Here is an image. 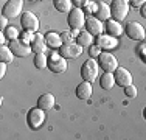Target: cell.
<instances>
[{
    "label": "cell",
    "instance_id": "cell-39",
    "mask_svg": "<svg viewBox=\"0 0 146 140\" xmlns=\"http://www.w3.org/2000/svg\"><path fill=\"white\" fill-rule=\"evenodd\" d=\"M143 118H145V120H146V107H145V109H143Z\"/></svg>",
    "mask_w": 146,
    "mask_h": 140
},
{
    "label": "cell",
    "instance_id": "cell-24",
    "mask_svg": "<svg viewBox=\"0 0 146 140\" xmlns=\"http://www.w3.org/2000/svg\"><path fill=\"white\" fill-rule=\"evenodd\" d=\"M13 59H14V53L11 51L9 45H2V47H0V62L11 64Z\"/></svg>",
    "mask_w": 146,
    "mask_h": 140
},
{
    "label": "cell",
    "instance_id": "cell-37",
    "mask_svg": "<svg viewBox=\"0 0 146 140\" xmlns=\"http://www.w3.org/2000/svg\"><path fill=\"white\" fill-rule=\"evenodd\" d=\"M140 14H141V17H145V19H146V3L140 6Z\"/></svg>",
    "mask_w": 146,
    "mask_h": 140
},
{
    "label": "cell",
    "instance_id": "cell-34",
    "mask_svg": "<svg viewBox=\"0 0 146 140\" xmlns=\"http://www.w3.org/2000/svg\"><path fill=\"white\" fill-rule=\"evenodd\" d=\"M138 56H140V59L146 64V47H140V48H138Z\"/></svg>",
    "mask_w": 146,
    "mask_h": 140
},
{
    "label": "cell",
    "instance_id": "cell-4",
    "mask_svg": "<svg viewBox=\"0 0 146 140\" xmlns=\"http://www.w3.org/2000/svg\"><path fill=\"white\" fill-rule=\"evenodd\" d=\"M98 70H100V65H98V61L93 58H89L87 61H84V64L81 65V78L84 81H89V83H93L98 76Z\"/></svg>",
    "mask_w": 146,
    "mask_h": 140
},
{
    "label": "cell",
    "instance_id": "cell-2",
    "mask_svg": "<svg viewBox=\"0 0 146 140\" xmlns=\"http://www.w3.org/2000/svg\"><path fill=\"white\" fill-rule=\"evenodd\" d=\"M129 8V0H112L110 2V16H112V19L121 22L127 17Z\"/></svg>",
    "mask_w": 146,
    "mask_h": 140
},
{
    "label": "cell",
    "instance_id": "cell-3",
    "mask_svg": "<svg viewBox=\"0 0 146 140\" xmlns=\"http://www.w3.org/2000/svg\"><path fill=\"white\" fill-rule=\"evenodd\" d=\"M47 69L50 70L51 73H64L67 70V59L64 56L59 55V51H53L51 55H48V64H47Z\"/></svg>",
    "mask_w": 146,
    "mask_h": 140
},
{
    "label": "cell",
    "instance_id": "cell-8",
    "mask_svg": "<svg viewBox=\"0 0 146 140\" xmlns=\"http://www.w3.org/2000/svg\"><path fill=\"white\" fill-rule=\"evenodd\" d=\"M124 33L132 41H143L146 37V30L140 22H129L124 27Z\"/></svg>",
    "mask_w": 146,
    "mask_h": 140
},
{
    "label": "cell",
    "instance_id": "cell-11",
    "mask_svg": "<svg viewBox=\"0 0 146 140\" xmlns=\"http://www.w3.org/2000/svg\"><path fill=\"white\" fill-rule=\"evenodd\" d=\"M58 51L65 59H75L82 53V47L79 44H76V42H70V44H62Z\"/></svg>",
    "mask_w": 146,
    "mask_h": 140
},
{
    "label": "cell",
    "instance_id": "cell-36",
    "mask_svg": "<svg viewBox=\"0 0 146 140\" xmlns=\"http://www.w3.org/2000/svg\"><path fill=\"white\" fill-rule=\"evenodd\" d=\"M6 62H0V78H3L5 76V73H6Z\"/></svg>",
    "mask_w": 146,
    "mask_h": 140
},
{
    "label": "cell",
    "instance_id": "cell-23",
    "mask_svg": "<svg viewBox=\"0 0 146 140\" xmlns=\"http://www.w3.org/2000/svg\"><path fill=\"white\" fill-rule=\"evenodd\" d=\"M72 0H53V6L54 9L59 13H70L72 11Z\"/></svg>",
    "mask_w": 146,
    "mask_h": 140
},
{
    "label": "cell",
    "instance_id": "cell-22",
    "mask_svg": "<svg viewBox=\"0 0 146 140\" xmlns=\"http://www.w3.org/2000/svg\"><path fill=\"white\" fill-rule=\"evenodd\" d=\"M75 42H76V44H79L82 48H84V47H90V45H92V42H93V36L89 33L87 30H81V31H78V33H76Z\"/></svg>",
    "mask_w": 146,
    "mask_h": 140
},
{
    "label": "cell",
    "instance_id": "cell-10",
    "mask_svg": "<svg viewBox=\"0 0 146 140\" xmlns=\"http://www.w3.org/2000/svg\"><path fill=\"white\" fill-rule=\"evenodd\" d=\"M9 48H11V51L14 53V56H19V58H25V56H28L31 51V45L27 44V42H23L22 39H14V41H9Z\"/></svg>",
    "mask_w": 146,
    "mask_h": 140
},
{
    "label": "cell",
    "instance_id": "cell-14",
    "mask_svg": "<svg viewBox=\"0 0 146 140\" xmlns=\"http://www.w3.org/2000/svg\"><path fill=\"white\" fill-rule=\"evenodd\" d=\"M104 30H106V33L109 34V36L118 37V36L123 34L124 28H123V25H121V22H118V20H115V19H109V20L104 22Z\"/></svg>",
    "mask_w": 146,
    "mask_h": 140
},
{
    "label": "cell",
    "instance_id": "cell-18",
    "mask_svg": "<svg viewBox=\"0 0 146 140\" xmlns=\"http://www.w3.org/2000/svg\"><path fill=\"white\" fill-rule=\"evenodd\" d=\"M92 93H93L92 83L82 79V81L76 86V97H78L79 100H89V98L92 97Z\"/></svg>",
    "mask_w": 146,
    "mask_h": 140
},
{
    "label": "cell",
    "instance_id": "cell-32",
    "mask_svg": "<svg viewBox=\"0 0 146 140\" xmlns=\"http://www.w3.org/2000/svg\"><path fill=\"white\" fill-rule=\"evenodd\" d=\"M89 2H90V0H72V3H73L75 8H84Z\"/></svg>",
    "mask_w": 146,
    "mask_h": 140
},
{
    "label": "cell",
    "instance_id": "cell-26",
    "mask_svg": "<svg viewBox=\"0 0 146 140\" xmlns=\"http://www.w3.org/2000/svg\"><path fill=\"white\" fill-rule=\"evenodd\" d=\"M3 34L6 36V39L8 41H14V39H19V28H16V27H11V25H8L3 30Z\"/></svg>",
    "mask_w": 146,
    "mask_h": 140
},
{
    "label": "cell",
    "instance_id": "cell-25",
    "mask_svg": "<svg viewBox=\"0 0 146 140\" xmlns=\"http://www.w3.org/2000/svg\"><path fill=\"white\" fill-rule=\"evenodd\" d=\"M33 62H34V67H36V69H39V70L45 69V67H47V64H48L47 53H34Z\"/></svg>",
    "mask_w": 146,
    "mask_h": 140
},
{
    "label": "cell",
    "instance_id": "cell-31",
    "mask_svg": "<svg viewBox=\"0 0 146 140\" xmlns=\"http://www.w3.org/2000/svg\"><path fill=\"white\" fill-rule=\"evenodd\" d=\"M84 14H95V11H96V2H89L87 5L84 6Z\"/></svg>",
    "mask_w": 146,
    "mask_h": 140
},
{
    "label": "cell",
    "instance_id": "cell-35",
    "mask_svg": "<svg viewBox=\"0 0 146 140\" xmlns=\"http://www.w3.org/2000/svg\"><path fill=\"white\" fill-rule=\"evenodd\" d=\"M8 20H9L8 17L2 14V19H0V28H2V30H5V28L8 27Z\"/></svg>",
    "mask_w": 146,
    "mask_h": 140
},
{
    "label": "cell",
    "instance_id": "cell-6",
    "mask_svg": "<svg viewBox=\"0 0 146 140\" xmlns=\"http://www.w3.org/2000/svg\"><path fill=\"white\" fill-rule=\"evenodd\" d=\"M20 25H22V30L31 31V33H37L39 27H40V22H39V17L34 13L25 11L20 16Z\"/></svg>",
    "mask_w": 146,
    "mask_h": 140
},
{
    "label": "cell",
    "instance_id": "cell-33",
    "mask_svg": "<svg viewBox=\"0 0 146 140\" xmlns=\"http://www.w3.org/2000/svg\"><path fill=\"white\" fill-rule=\"evenodd\" d=\"M145 3H146V0H129V5L134 6V8H140Z\"/></svg>",
    "mask_w": 146,
    "mask_h": 140
},
{
    "label": "cell",
    "instance_id": "cell-13",
    "mask_svg": "<svg viewBox=\"0 0 146 140\" xmlns=\"http://www.w3.org/2000/svg\"><path fill=\"white\" fill-rule=\"evenodd\" d=\"M113 75H115V83L121 87H126V86H129V84H134L132 83L134 79H132L131 72L127 69H124V67H120V65H118L117 70L113 72Z\"/></svg>",
    "mask_w": 146,
    "mask_h": 140
},
{
    "label": "cell",
    "instance_id": "cell-15",
    "mask_svg": "<svg viewBox=\"0 0 146 140\" xmlns=\"http://www.w3.org/2000/svg\"><path fill=\"white\" fill-rule=\"evenodd\" d=\"M56 106V100H54V95L53 93H42L39 98H37V107L44 109L45 112H48L50 109Z\"/></svg>",
    "mask_w": 146,
    "mask_h": 140
},
{
    "label": "cell",
    "instance_id": "cell-20",
    "mask_svg": "<svg viewBox=\"0 0 146 140\" xmlns=\"http://www.w3.org/2000/svg\"><path fill=\"white\" fill-rule=\"evenodd\" d=\"M93 16H95L96 19H100L101 22L109 20V17H112L110 16V6L104 2H96V11Z\"/></svg>",
    "mask_w": 146,
    "mask_h": 140
},
{
    "label": "cell",
    "instance_id": "cell-1",
    "mask_svg": "<svg viewBox=\"0 0 146 140\" xmlns=\"http://www.w3.org/2000/svg\"><path fill=\"white\" fill-rule=\"evenodd\" d=\"M45 118H47V112L40 107H31L27 114V125L31 131H36V129L42 128V125L45 123Z\"/></svg>",
    "mask_w": 146,
    "mask_h": 140
},
{
    "label": "cell",
    "instance_id": "cell-38",
    "mask_svg": "<svg viewBox=\"0 0 146 140\" xmlns=\"http://www.w3.org/2000/svg\"><path fill=\"white\" fill-rule=\"evenodd\" d=\"M6 41H8V39H6V36L2 33V36H0V42H2V45H6Z\"/></svg>",
    "mask_w": 146,
    "mask_h": 140
},
{
    "label": "cell",
    "instance_id": "cell-28",
    "mask_svg": "<svg viewBox=\"0 0 146 140\" xmlns=\"http://www.w3.org/2000/svg\"><path fill=\"white\" fill-rule=\"evenodd\" d=\"M87 51H89V56H90V58L98 59V56L103 53V48L100 47V45H96V44H92V45L89 47V50H87Z\"/></svg>",
    "mask_w": 146,
    "mask_h": 140
},
{
    "label": "cell",
    "instance_id": "cell-19",
    "mask_svg": "<svg viewBox=\"0 0 146 140\" xmlns=\"http://www.w3.org/2000/svg\"><path fill=\"white\" fill-rule=\"evenodd\" d=\"M45 36V42H47L48 48H51V50H59L62 45V39H61V34L59 33H54V31H48L47 34H44Z\"/></svg>",
    "mask_w": 146,
    "mask_h": 140
},
{
    "label": "cell",
    "instance_id": "cell-12",
    "mask_svg": "<svg viewBox=\"0 0 146 140\" xmlns=\"http://www.w3.org/2000/svg\"><path fill=\"white\" fill-rule=\"evenodd\" d=\"M84 30H87L92 36H100L104 30V22H101L100 19H96L95 16H89L87 19H86Z\"/></svg>",
    "mask_w": 146,
    "mask_h": 140
},
{
    "label": "cell",
    "instance_id": "cell-17",
    "mask_svg": "<svg viewBox=\"0 0 146 140\" xmlns=\"http://www.w3.org/2000/svg\"><path fill=\"white\" fill-rule=\"evenodd\" d=\"M95 44L100 45L103 50H112L118 45V42H117V37H112L109 34H100V36H96Z\"/></svg>",
    "mask_w": 146,
    "mask_h": 140
},
{
    "label": "cell",
    "instance_id": "cell-29",
    "mask_svg": "<svg viewBox=\"0 0 146 140\" xmlns=\"http://www.w3.org/2000/svg\"><path fill=\"white\" fill-rule=\"evenodd\" d=\"M124 95L127 98H135L137 97V87L134 86V84H129V86L124 87Z\"/></svg>",
    "mask_w": 146,
    "mask_h": 140
},
{
    "label": "cell",
    "instance_id": "cell-30",
    "mask_svg": "<svg viewBox=\"0 0 146 140\" xmlns=\"http://www.w3.org/2000/svg\"><path fill=\"white\" fill-rule=\"evenodd\" d=\"M34 34H36V33H31V31L23 30V31H22V36H20V39H22L23 42H27V44H31V41L34 39Z\"/></svg>",
    "mask_w": 146,
    "mask_h": 140
},
{
    "label": "cell",
    "instance_id": "cell-21",
    "mask_svg": "<svg viewBox=\"0 0 146 140\" xmlns=\"http://www.w3.org/2000/svg\"><path fill=\"white\" fill-rule=\"evenodd\" d=\"M115 75L110 72H104L101 76H100V87L104 90H110L113 86H115Z\"/></svg>",
    "mask_w": 146,
    "mask_h": 140
},
{
    "label": "cell",
    "instance_id": "cell-7",
    "mask_svg": "<svg viewBox=\"0 0 146 140\" xmlns=\"http://www.w3.org/2000/svg\"><path fill=\"white\" fill-rule=\"evenodd\" d=\"M98 65H100V69H103L104 72H110V73H113L117 70L118 67V61H117V58L113 56L110 51H103L101 55L98 56Z\"/></svg>",
    "mask_w": 146,
    "mask_h": 140
},
{
    "label": "cell",
    "instance_id": "cell-9",
    "mask_svg": "<svg viewBox=\"0 0 146 140\" xmlns=\"http://www.w3.org/2000/svg\"><path fill=\"white\" fill-rule=\"evenodd\" d=\"M23 9V0H8L2 8V14L6 16L8 19H14L20 16Z\"/></svg>",
    "mask_w": 146,
    "mask_h": 140
},
{
    "label": "cell",
    "instance_id": "cell-5",
    "mask_svg": "<svg viewBox=\"0 0 146 140\" xmlns=\"http://www.w3.org/2000/svg\"><path fill=\"white\" fill-rule=\"evenodd\" d=\"M86 14L81 8H73L70 13H68L67 17V23L70 27V30L73 31H81L82 28L86 27Z\"/></svg>",
    "mask_w": 146,
    "mask_h": 140
},
{
    "label": "cell",
    "instance_id": "cell-27",
    "mask_svg": "<svg viewBox=\"0 0 146 140\" xmlns=\"http://www.w3.org/2000/svg\"><path fill=\"white\" fill-rule=\"evenodd\" d=\"M61 34V39H62V44H70L76 39V34L73 33V30H67V31H62Z\"/></svg>",
    "mask_w": 146,
    "mask_h": 140
},
{
    "label": "cell",
    "instance_id": "cell-16",
    "mask_svg": "<svg viewBox=\"0 0 146 140\" xmlns=\"http://www.w3.org/2000/svg\"><path fill=\"white\" fill-rule=\"evenodd\" d=\"M31 50L34 51V53H47V42H45V36L40 33H36L34 34V39L31 41Z\"/></svg>",
    "mask_w": 146,
    "mask_h": 140
}]
</instances>
